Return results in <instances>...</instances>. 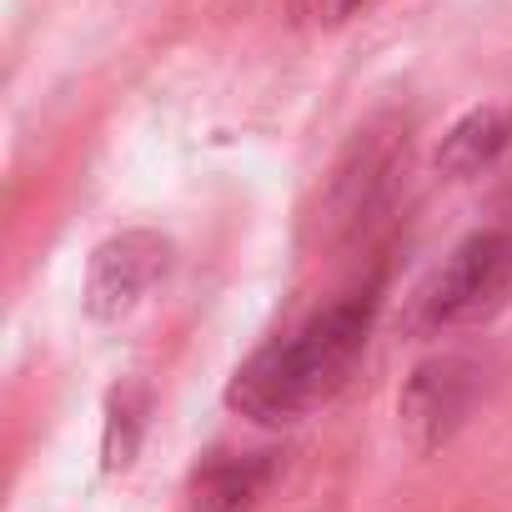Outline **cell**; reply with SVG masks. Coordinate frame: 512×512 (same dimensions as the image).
I'll list each match as a JSON object with an SVG mask.
<instances>
[{
	"label": "cell",
	"mask_w": 512,
	"mask_h": 512,
	"mask_svg": "<svg viewBox=\"0 0 512 512\" xmlns=\"http://www.w3.org/2000/svg\"><path fill=\"white\" fill-rule=\"evenodd\" d=\"M277 462L272 452H236V457H216L196 472L191 482V512H251L262 502L267 482H272Z\"/></svg>",
	"instance_id": "cell-7"
},
{
	"label": "cell",
	"mask_w": 512,
	"mask_h": 512,
	"mask_svg": "<svg viewBox=\"0 0 512 512\" xmlns=\"http://www.w3.org/2000/svg\"><path fill=\"white\" fill-rule=\"evenodd\" d=\"M297 6V21L302 26H317V31H332V26H347L367 0H292Z\"/></svg>",
	"instance_id": "cell-9"
},
{
	"label": "cell",
	"mask_w": 512,
	"mask_h": 512,
	"mask_svg": "<svg viewBox=\"0 0 512 512\" xmlns=\"http://www.w3.org/2000/svg\"><path fill=\"white\" fill-rule=\"evenodd\" d=\"M512 297V231L492 226L467 236L447 262L432 272L427 292H422V322L437 332H457V327H477L487 317H497Z\"/></svg>",
	"instance_id": "cell-2"
},
{
	"label": "cell",
	"mask_w": 512,
	"mask_h": 512,
	"mask_svg": "<svg viewBox=\"0 0 512 512\" xmlns=\"http://www.w3.org/2000/svg\"><path fill=\"white\" fill-rule=\"evenodd\" d=\"M512 151V111L507 106H472L467 116H457L437 146V171L472 181L482 171H492L502 156Z\"/></svg>",
	"instance_id": "cell-6"
},
{
	"label": "cell",
	"mask_w": 512,
	"mask_h": 512,
	"mask_svg": "<svg viewBox=\"0 0 512 512\" xmlns=\"http://www.w3.org/2000/svg\"><path fill=\"white\" fill-rule=\"evenodd\" d=\"M482 392H487V367L467 352H437V357L417 362L397 397L402 437L417 452H437L442 442H452L467 427Z\"/></svg>",
	"instance_id": "cell-3"
},
{
	"label": "cell",
	"mask_w": 512,
	"mask_h": 512,
	"mask_svg": "<svg viewBox=\"0 0 512 512\" xmlns=\"http://www.w3.org/2000/svg\"><path fill=\"white\" fill-rule=\"evenodd\" d=\"M146 432V392L141 387H116L106 402V427H101V467L106 472H126L136 462Z\"/></svg>",
	"instance_id": "cell-8"
},
{
	"label": "cell",
	"mask_w": 512,
	"mask_h": 512,
	"mask_svg": "<svg viewBox=\"0 0 512 512\" xmlns=\"http://www.w3.org/2000/svg\"><path fill=\"white\" fill-rule=\"evenodd\" d=\"M402 171H407V126L402 121H377V126L357 131L352 151L337 166L332 196H327L332 221L347 231H362L367 221H377L392 206Z\"/></svg>",
	"instance_id": "cell-5"
},
{
	"label": "cell",
	"mask_w": 512,
	"mask_h": 512,
	"mask_svg": "<svg viewBox=\"0 0 512 512\" xmlns=\"http://www.w3.org/2000/svg\"><path fill=\"white\" fill-rule=\"evenodd\" d=\"M171 272V241L161 231H121V236H106L91 262H86V287H81V302L96 322H121L131 317Z\"/></svg>",
	"instance_id": "cell-4"
},
{
	"label": "cell",
	"mask_w": 512,
	"mask_h": 512,
	"mask_svg": "<svg viewBox=\"0 0 512 512\" xmlns=\"http://www.w3.org/2000/svg\"><path fill=\"white\" fill-rule=\"evenodd\" d=\"M372 322H377L372 292L332 302L307 327L256 347L236 367V377L226 382V407L262 422V427H282V422L307 417L312 407L332 402L347 387L352 367L367 352Z\"/></svg>",
	"instance_id": "cell-1"
}]
</instances>
